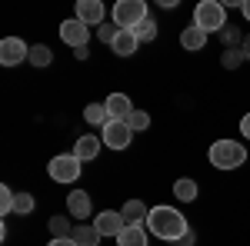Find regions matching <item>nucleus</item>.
Returning a JSON list of instances; mask_svg holds the SVG:
<instances>
[{
  "label": "nucleus",
  "instance_id": "nucleus-1",
  "mask_svg": "<svg viewBox=\"0 0 250 246\" xmlns=\"http://www.w3.org/2000/svg\"><path fill=\"white\" fill-rule=\"evenodd\" d=\"M147 233H154L157 240H167V243H177L184 233H190L187 227V220H184V213L173 207H154L147 213Z\"/></svg>",
  "mask_w": 250,
  "mask_h": 246
},
{
  "label": "nucleus",
  "instance_id": "nucleus-2",
  "mask_svg": "<svg viewBox=\"0 0 250 246\" xmlns=\"http://www.w3.org/2000/svg\"><path fill=\"white\" fill-rule=\"evenodd\" d=\"M210 163L217 170H237L247 163V147L237 140H217L210 147Z\"/></svg>",
  "mask_w": 250,
  "mask_h": 246
},
{
  "label": "nucleus",
  "instance_id": "nucleus-3",
  "mask_svg": "<svg viewBox=\"0 0 250 246\" xmlns=\"http://www.w3.org/2000/svg\"><path fill=\"white\" fill-rule=\"evenodd\" d=\"M193 27H200L204 34H220L227 27V7L217 0H204L193 10Z\"/></svg>",
  "mask_w": 250,
  "mask_h": 246
},
{
  "label": "nucleus",
  "instance_id": "nucleus-4",
  "mask_svg": "<svg viewBox=\"0 0 250 246\" xmlns=\"http://www.w3.org/2000/svg\"><path fill=\"white\" fill-rule=\"evenodd\" d=\"M110 17H114V23L120 30H134L137 23L147 20L150 14H147V3H144V0H117Z\"/></svg>",
  "mask_w": 250,
  "mask_h": 246
},
{
  "label": "nucleus",
  "instance_id": "nucleus-5",
  "mask_svg": "<svg viewBox=\"0 0 250 246\" xmlns=\"http://www.w3.org/2000/svg\"><path fill=\"white\" fill-rule=\"evenodd\" d=\"M80 170H83V163H80L74 153H57V156L50 160V167H47V173H50L54 183H77Z\"/></svg>",
  "mask_w": 250,
  "mask_h": 246
},
{
  "label": "nucleus",
  "instance_id": "nucleus-6",
  "mask_svg": "<svg viewBox=\"0 0 250 246\" xmlns=\"http://www.w3.org/2000/svg\"><path fill=\"white\" fill-rule=\"evenodd\" d=\"M100 140H104L110 150H127L130 140H134V130H130L124 120H110V123L104 127V133H100Z\"/></svg>",
  "mask_w": 250,
  "mask_h": 246
},
{
  "label": "nucleus",
  "instance_id": "nucleus-7",
  "mask_svg": "<svg viewBox=\"0 0 250 246\" xmlns=\"http://www.w3.org/2000/svg\"><path fill=\"white\" fill-rule=\"evenodd\" d=\"M60 40L67 43V47H87V40H90V27L87 23H80L77 17H70V20H63L60 23Z\"/></svg>",
  "mask_w": 250,
  "mask_h": 246
},
{
  "label": "nucleus",
  "instance_id": "nucleus-8",
  "mask_svg": "<svg viewBox=\"0 0 250 246\" xmlns=\"http://www.w3.org/2000/svg\"><path fill=\"white\" fill-rule=\"evenodd\" d=\"M27 57H30V47L20 37H3L0 40V63H3V67H17L20 60H27Z\"/></svg>",
  "mask_w": 250,
  "mask_h": 246
},
{
  "label": "nucleus",
  "instance_id": "nucleus-9",
  "mask_svg": "<svg viewBox=\"0 0 250 246\" xmlns=\"http://www.w3.org/2000/svg\"><path fill=\"white\" fill-rule=\"evenodd\" d=\"M124 227H127V223H124V216H120L117 209H100L97 220H94V229L100 236H120Z\"/></svg>",
  "mask_w": 250,
  "mask_h": 246
},
{
  "label": "nucleus",
  "instance_id": "nucleus-10",
  "mask_svg": "<svg viewBox=\"0 0 250 246\" xmlns=\"http://www.w3.org/2000/svg\"><path fill=\"white\" fill-rule=\"evenodd\" d=\"M107 7L100 3V0H80L77 3V20L80 23H87V27H100V23H107Z\"/></svg>",
  "mask_w": 250,
  "mask_h": 246
},
{
  "label": "nucleus",
  "instance_id": "nucleus-11",
  "mask_svg": "<svg viewBox=\"0 0 250 246\" xmlns=\"http://www.w3.org/2000/svg\"><path fill=\"white\" fill-rule=\"evenodd\" d=\"M104 103H107L110 120H124V123H127V120H130V114H134V103H130V96H127V94H110Z\"/></svg>",
  "mask_w": 250,
  "mask_h": 246
},
{
  "label": "nucleus",
  "instance_id": "nucleus-12",
  "mask_svg": "<svg viewBox=\"0 0 250 246\" xmlns=\"http://www.w3.org/2000/svg\"><path fill=\"white\" fill-rule=\"evenodd\" d=\"M74 156H77L80 163L97 160V156H100V136H94V133H83L77 143H74Z\"/></svg>",
  "mask_w": 250,
  "mask_h": 246
},
{
  "label": "nucleus",
  "instance_id": "nucleus-13",
  "mask_svg": "<svg viewBox=\"0 0 250 246\" xmlns=\"http://www.w3.org/2000/svg\"><path fill=\"white\" fill-rule=\"evenodd\" d=\"M147 213H150V209H147L144 200H127L124 209H120V216H124L127 227H144V223H147Z\"/></svg>",
  "mask_w": 250,
  "mask_h": 246
},
{
  "label": "nucleus",
  "instance_id": "nucleus-14",
  "mask_svg": "<svg viewBox=\"0 0 250 246\" xmlns=\"http://www.w3.org/2000/svg\"><path fill=\"white\" fill-rule=\"evenodd\" d=\"M67 209H70V216H74V220H83V216H90V213H94L90 196H87L83 189H70V196H67Z\"/></svg>",
  "mask_w": 250,
  "mask_h": 246
},
{
  "label": "nucleus",
  "instance_id": "nucleus-15",
  "mask_svg": "<svg viewBox=\"0 0 250 246\" xmlns=\"http://www.w3.org/2000/svg\"><path fill=\"white\" fill-rule=\"evenodd\" d=\"M180 47H184V50H204V47H207V34H204V30H200V27H184V34H180Z\"/></svg>",
  "mask_w": 250,
  "mask_h": 246
},
{
  "label": "nucleus",
  "instance_id": "nucleus-16",
  "mask_svg": "<svg viewBox=\"0 0 250 246\" xmlns=\"http://www.w3.org/2000/svg\"><path fill=\"white\" fill-rule=\"evenodd\" d=\"M137 43H140V40L134 37V30H120V34H117V40L110 43V47H114L117 57H130V54H137Z\"/></svg>",
  "mask_w": 250,
  "mask_h": 246
},
{
  "label": "nucleus",
  "instance_id": "nucleus-17",
  "mask_svg": "<svg viewBox=\"0 0 250 246\" xmlns=\"http://www.w3.org/2000/svg\"><path fill=\"white\" fill-rule=\"evenodd\" d=\"M83 120H87L90 127H100V130H104V127L110 123L107 103H87V107H83Z\"/></svg>",
  "mask_w": 250,
  "mask_h": 246
},
{
  "label": "nucleus",
  "instance_id": "nucleus-18",
  "mask_svg": "<svg viewBox=\"0 0 250 246\" xmlns=\"http://www.w3.org/2000/svg\"><path fill=\"white\" fill-rule=\"evenodd\" d=\"M117 246H147V227H124Z\"/></svg>",
  "mask_w": 250,
  "mask_h": 246
},
{
  "label": "nucleus",
  "instance_id": "nucleus-19",
  "mask_svg": "<svg viewBox=\"0 0 250 246\" xmlns=\"http://www.w3.org/2000/svg\"><path fill=\"white\" fill-rule=\"evenodd\" d=\"M173 196H177L180 203H193V200H197V183H193L190 176H180V180L173 183Z\"/></svg>",
  "mask_w": 250,
  "mask_h": 246
},
{
  "label": "nucleus",
  "instance_id": "nucleus-20",
  "mask_svg": "<svg viewBox=\"0 0 250 246\" xmlns=\"http://www.w3.org/2000/svg\"><path fill=\"white\" fill-rule=\"evenodd\" d=\"M30 63L34 67H50V60H54V50L47 47V43H37V47H30Z\"/></svg>",
  "mask_w": 250,
  "mask_h": 246
},
{
  "label": "nucleus",
  "instance_id": "nucleus-21",
  "mask_svg": "<svg viewBox=\"0 0 250 246\" xmlns=\"http://www.w3.org/2000/svg\"><path fill=\"white\" fill-rule=\"evenodd\" d=\"M74 243L77 246H97L100 243V233L94 227H74Z\"/></svg>",
  "mask_w": 250,
  "mask_h": 246
},
{
  "label": "nucleus",
  "instance_id": "nucleus-22",
  "mask_svg": "<svg viewBox=\"0 0 250 246\" xmlns=\"http://www.w3.org/2000/svg\"><path fill=\"white\" fill-rule=\"evenodd\" d=\"M220 40H224V47H227V50H240L247 37H244L237 27H224V30H220Z\"/></svg>",
  "mask_w": 250,
  "mask_h": 246
},
{
  "label": "nucleus",
  "instance_id": "nucleus-23",
  "mask_svg": "<svg viewBox=\"0 0 250 246\" xmlns=\"http://www.w3.org/2000/svg\"><path fill=\"white\" fill-rule=\"evenodd\" d=\"M134 37L140 40V43H147V40H154V37H157V20H154V17L140 20V23L134 27Z\"/></svg>",
  "mask_w": 250,
  "mask_h": 246
},
{
  "label": "nucleus",
  "instance_id": "nucleus-24",
  "mask_svg": "<svg viewBox=\"0 0 250 246\" xmlns=\"http://www.w3.org/2000/svg\"><path fill=\"white\" fill-rule=\"evenodd\" d=\"M50 233H54V240H63V236H74V227H70L67 216H54L50 220Z\"/></svg>",
  "mask_w": 250,
  "mask_h": 246
},
{
  "label": "nucleus",
  "instance_id": "nucleus-25",
  "mask_svg": "<svg viewBox=\"0 0 250 246\" xmlns=\"http://www.w3.org/2000/svg\"><path fill=\"white\" fill-rule=\"evenodd\" d=\"M34 207H37V200H34L30 193H17V203H14V213H20V216H30V213H34Z\"/></svg>",
  "mask_w": 250,
  "mask_h": 246
},
{
  "label": "nucleus",
  "instance_id": "nucleus-26",
  "mask_svg": "<svg viewBox=\"0 0 250 246\" xmlns=\"http://www.w3.org/2000/svg\"><path fill=\"white\" fill-rule=\"evenodd\" d=\"M127 127H130L134 133L147 130V127H150V116L144 114V110H134V114H130V120H127Z\"/></svg>",
  "mask_w": 250,
  "mask_h": 246
},
{
  "label": "nucleus",
  "instance_id": "nucleus-27",
  "mask_svg": "<svg viewBox=\"0 0 250 246\" xmlns=\"http://www.w3.org/2000/svg\"><path fill=\"white\" fill-rule=\"evenodd\" d=\"M244 50H224V57H220V63H224V67H227V70H237V67H240V63H244Z\"/></svg>",
  "mask_w": 250,
  "mask_h": 246
},
{
  "label": "nucleus",
  "instance_id": "nucleus-28",
  "mask_svg": "<svg viewBox=\"0 0 250 246\" xmlns=\"http://www.w3.org/2000/svg\"><path fill=\"white\" fill-rule=\"evenodd\" d=\"M14 203H17V193L10 187H0V213H14Z\"/></svg>",
  "mask_w": 250,
  "mask_h": 246
},
{
  "label": "nucleus",
  "instance_id": "nucleus-29",
  "mask_svg": "<svg viewBox=\"0 0 250 246\" xmlns=\"http://www.w3.org/2000/svg\"><path fill=\"white\" fill-rule=\"evenodd\" d=\"M117 34H120V27H117V23H100V27H97V37H100V43H114Z\"/></svg>",
  "mask_w": 250,
  "mask_h": 246
},
{
  "label": "nucleus",
  "instance_id": "nucleus-30",
  "mask_svg": "<svg viewBox=\"0 0 250 246\" xmlns=\"http://www.w3.org/2000/svg\"><path fill=\"white\" fill-rule=\"evenodd\" d=\"M193 240H197V236H193V229H190V233H184V236H180L173 246H193Z\"/></svg>",
  "mask_w": 250,
  "mask_h": 246
},
{
  "label": "nucleus",
  "instance_id": "nucleus-31",
  "mask_svg": "<svg viewBox=\"0 0 250 246\" xmlns=\"http://www.w3.org/2000/svg\"><path fill=\"white\" fill-rule=\"evenodd\" d=\"M47 246H77V243H74V236H63V240H50Z\"/></svg>",
  "mask_w": 250,
  "mask_h": 246
},
{
  "label": "nucleus",
  "instance_id": "nucleus-32",
  "mask_svg": "<svg viewBox=\"0 0 250 246\" xmlns=\"http://www.w3.org/2000/svg\"><path fill=\"white\" fill-rule=\"evenodd\" d=\"M240 133L250 140V114H244V120H240Z\"/></svg>",
  "mask_w": 250,
  "mask_h": 246
},
{
  "label": "nucleus",
  "instance_id": "nucleus-33",
  "mask_svg": "<svg viewBox=\"0 0 250 246\" xmlns=\"http://www.w3.org/2000/svg\"><path fill=\"white\" fill-rule=\"evenodd\" d=\"M74 57H77V60H87V57H90V47H77V50H74Z\"/></svg>",
  "mask_w": 250,
  "mask_h": 246
},
{
  "label": "nucleus",
  "instance_id": "nucleus-34",
  "mask_svg": "<svg viewBox=\"0 0 250 246\" xmlns=\"http://www.w3.org/2000/svg\"><path fill=\"white\" fill-rule=\"evenodd\" d=\"M240 10H244V17H247V23H250V0H244V3H240Z\"/></svg>",
  "mask_w": 250,
  "mask_h": 246
},
{
  "label": "nucleus",
  "instance_id": "nucleus-35",
  "mask_svg": "<svg viewBox=\"0 0 250 246\" xmlns=\"http://www.w3.org/2000/svg\"><path fill=\"white\" fill-rule=\"evenodd\" d=\"M240 50H244V57H247V60H250V37H247V40H244V47H240Z\"/></svg>",
  "mask_w": 250,
  "mask_h": 246
}]
</instances>
